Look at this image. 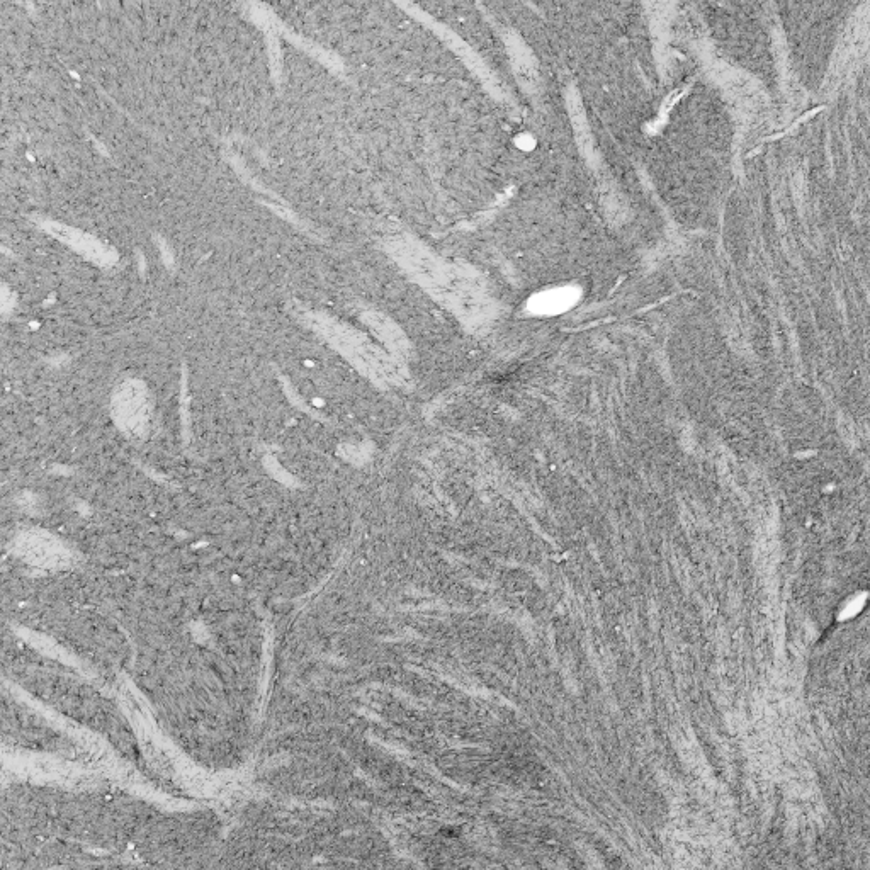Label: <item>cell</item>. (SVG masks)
Returning a JSON list of instances; mask_svg holds the SVG:
<instances>
[{
  "mask_svg": "<svg viewBox=\"0 0 870 870\" xmlns=\"http://www.w3.org/2000/svg\"><path fill=\"white\" fill-rule=\"evenodd\" d=\"M113 415L126 434L143 435L150 422V398L145 386L128 381L113 396Z\"/></svg>",
  "mask_w": 870,
  "mask_h": 870,
  "instance_id": "1",
  "label": "cell"
},
{
  "mask_svg": "<svg viewBox=\"0 0 870 870\" xmlns=\"http://www.w3.org/2000/svg\"><path fill=\"white\" fill-rule=\"evenodd\" d=\"M21 549L28 556L29 560L43 565H58L62 563L63 558L62 548L57 543H53L50 539L43 536H29L21 541Z\"/></svg>",
  "mask_w": 870,
  "mask_h": 870,
  "instance_id": "2",
  "label": "cell"
}]
</instances>
